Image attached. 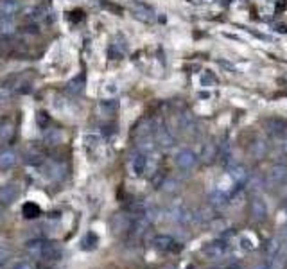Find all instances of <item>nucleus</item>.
<instances>
[{"label": "nucleus", "instance_id": "20e7f679", "mask_svg": "<svg viewBox=\"0 0 287 269\" xmlns=\"http://www.w3.org/2000/svg\"><path fill=\"white\" fill-rule=\"evenodd\" d=\"M45 170H47V176L52 180V182H61L65 176H67V165L59 160H51L45 165Z\"/></svg>", "mask_w": 287, "mask_h": 269}, {"label": "nucleus", "instance_id": "5701e85b", "mask_svg": "<svg viewBox=\"0 0 287 269\" xmlns=\"http://www.w3.org/2000/svg\"><path fill=\"white\" fill-rule=\"evenodd\" d=\"M15 31H17V24L13 18H0V36L9 38L15 34Z\"/></svg>", "mask_w": 287, "mask_h": 269}, {"label": "nucleus", "instance_id": "1a4fd4ad", "mask_svg": "<svg viewBox=\"0 0 287 269\" xmlns=\"http://www.w3.org/2000/svg\"><path fill=\"white\" fill-rule=\"evenodd\" d=\"M22 9L20 0H0V18H15Z\"/></svg>", "mask_w": 287, "mask_h": 269}, {"label": "nucleus", "instance_id": "6ab92c4d", "mask_svg": "<svg viewBox=\"0 0 287 269\" xmlns=\"http://www.w3.org/2000/svg\"><path fill=\"white\" fill-rule=\"evenodd\" d=\"M84 86H86V77H84V74H79V76L74 77L72 81H68L67 92L70 95H79L83 90H84Z\"/></svg>", "mask_w": 287, "mask_h": 269}, {"label": "nucleus", "instance_id": "0eeeda50", "mask_svg": "<svg viewBox=\"0 0 287 269\" xmlns=\"http://www.w3.org/2000/svg\"><path fill=\"white\" fill-rule=\"evenodd\" d=\"M129 167H131V172L135 176H142L147 170V154L136 151L129 160Z\"/></svg>", "mask_w": 287, "mask_h": 269}, {"label": "nucleus", "instance_id": "79ce46f5", "mask_svg": "<svg viewBox=\"0 0 287 269\" xmlns=\"http://www.w3.org/2000/svg\"><path fill=\"white\" fill-rule=\"evenodd\" d=\"M160 269H176L174 266H170V264H167V266H164V268H160Z\"/></svg>", "mask_w": 287, "mask_h": 269}, {"label": "nucleus", "instance_id": "4be33fe9", "mask_svg": "<svg viewBox=\"0 0 287 269\" xmlns=\"http://www.w3.org/2000/svg\"><path fill=\"white\" fill-rule=\"evenodd\" d=\"M156 140H152L151 136H144V138H138V146H136V149L140 152H144V154H152L154 152V149H156Z\"/></svg>", "mask_w": 287, "mask_h": 269}, {"label": "nucleus", "instance_id": "c85d7f7f", "mask_svg": "<svg viewBox=\"0 0 287 269\" xmlns=\"http://www.w3.org/2000/svg\"><path fill=\"white\" fill-rule=\"evenodd\" d=\"M95 244H97V235L92 234V232L84 235V237H83V240H81V248H83V250H94Z\"/></svg>", "mask_w": 287, "mask_h": 269}, {"label": "nucleus", "instance_id": "a211bd4d", "mask_svg": "<svg viewBox=\"0 0 287 269\" xmlns=\"http://www.w3.org/2000/svg\"><path fill=\"white\" fill-rule=\"evenodd\" d=\"M15 122L13 120H2L0 122V144H7L11 142V138L15 136Z\"/></svg>", "mask_w": 287, "mask_h": 269}, {"label": "nucleus", "instance_id": "72a5a7b5", "mask_svg": "<svg viewBox=\"0 0 287 269\" xmlns=\"http://www.w3.org/2000/svg\"><path fill=\"white\" fill-rule=\"evenodd\" d=\"M210 228L214 230V232H224V230H226V221H224V219H212Z\"/></svg>", "mask_w": 287, "mask_h": 269}, {"label": "nucleus", "instance_id": "2f4dec72", "mask_svg": "<svg viewBox=\"0 0 287 269\" xmlns=\"http://www.w3.org/2000/svg\"><path fill=\"white\" fill-rule=\"evenodd\" d=\"M133 13H135V17L138 18V20H144V22H147V20H151V15H149V9H147V7H135V9H133Z\"/></svg>", "mask_w": 287, "mask_h": 269}, {"label": "nucleus", "instance_id": "bb28decb", "mask_svg": "<svg viewBox=\"0 0 287 269\" xmlns=\"http://www.w3.org/2000/svg\"><path fill=\"white\" fill-rule=\"evenodd\" d=\"M268 149H270V147H268V142H266V140H257L252 146V154L257 160H262V158H266Z\"/></svg>", "mask_w": 287, "mask_h": 269}, {"label": "nucleus", "instance_id": "f257e3e1", "mask_svg": "<svg viewBox=\"0 0 287 269\" xmlns=\"http://www.w3.org/2000/svg\"><path fill=\"white\" fill-rule=\"evenodd\" d=\"M287 180V167L286 165H273L266 176V187L268 188H275V187H280L282 183Z\"/></svg>", "mask_w": 287, "mask_h": 269}, {"label": "nucleus", "instance_id": "2eb2a0df", "mask_svg": "<svg viewBox=\"0 0 287 269\" xmlns=\"http://www.w3.org/2000/svg\"><path fill=\"white\" fill-rule=\"evenodd\" d=\"M152 244L158 252H172L176 248V240L170 235H158V237H154Z\"/></svg>", "mask_w": 287, "mask_h": 269}, {"label": "nucleus", "instance_id": "c03bdc74", "mask_svg": "<svg viewBox=\"0 0 287 269\" xmlns=\"http://www.w3.org/2000/svg\"><path fill=\"white\" fill-rule=\"evenodd\" d=\"M284 253H286V258H287V246H286V250H284Z\"/></svg>", "mask_w": 287, "mask_h": 269}, {"label": "nucleus", "instance_id": "f8f14e48", "mask_svg": "<svg viewBox=\"0 0 287 269\" xmlns=\"http://www.w3.org/2000/svg\"><path fill=\"white\" fill-rule=\"evenodd\" d=\"M228 174H230V178L234 180V183H237V185H246L248 178H250V170H248L244 165L237 164L230 167Z\"/></svg>", "mask_w": 287, "mask_h": 269}, {"label": "nucleus", "instance_id": "c9c22d12", "mask_svg": "<svg viewBox=\"0 0 287 269\" xmlns=\"http://www.w3.org/2000/svg\"><path fill=\"white\" fill-rule=\"evenodd\" d=\"M99 144V136L97 134H86L84 136V146L86 147H95Z\"/></svg>", "mask_w": 287, "mask_h": 269}, {"label": "nucleus", "instance_id": "412c9836", "mask_svg": "<svg viewBox=\"0 0 287 269\" xmlns=\"http://www.w3.org/2000/svg\"><path fill=\"white\" fill-rule=\"evenodd\" d=\"M99 110L104 117H113L118 110V102L115 99H108V101H101L99 102Z\"/></svg>", "mask_w": 287, "mask_h": 269}, {"label": "nucleus", "instance_id": "7c9ffc66", "mask_svg": "<svg viewBox=\"0 0 287 269\" xmlns=\"http://www.w3.org/2000/svg\"><path fill=\"white\" fill-rule=\"evenodd\" d=\"M41 212L40 208L34 205V203H27V205H24V216L27 217V219H33V217H38Z\"/></svg>", "mask_w": 287, "mask_h": 269}, {"label": "nucleus", "instance_id": "393cba45", "mask_svg": "<svg viewBox=\"0 0 287 269\" xmlns=\"http://www.w3.org/2000/svg\"><path fill=\"white\" fill-rule=\"evenodd\" d=\"M248 190L252 194H257L258 190H262V185H266V180H262V176L260 174H250V178H248Z\"/></svg>", "mask_w": 287, "mask_h": 269}, {"label": "nucleus", "instance_id": "ddd939ff", "mask_svg": "<svg viewBox=\"0 0 287 269\" xmlns=\"http://www.w3.org/2000/svg\"><path fill=\"white\" fill-rule=\"evenodd\" d=\"M203 253H205L206 257L212 258V260H217V258L224 257V253H226V244L224 242H208V244L203 248Z\"/></svg>", "mask_w": 287, "mask_h": 269}, {"label": "nucleus", "instance_id": "c756f323", "mask_svg": "<svg viewBox=\"0 0 287 269\" xmlns=\"http://www.w3.org/2000/svg\"><path fill=\"white\" fill-rule=\"evenodd\" d=\"M266 250H268V255L270 257H276L278 253L282 252V246H280V239H271L266 246Z\"/></svg>", "mask_w": 287, "mask_h": 269}, {"label": "nucleus", "instance_id": "aec40b11", "mask_svg": "<svg viewBox=\"0 0 287 269\" xmlns=\"http://www.w3.org/2000/svg\"><path fill=\"white\" fill-rule=\"evenodd\" d=\"M17 94V88L15 84H9V83H4V84H0V104H7V102H11L13 97Z\"/></svg>", "mask_w": 287, "mask_h": 269}, {"label": "nucleus", "instance_id": "9b49d317", "mask_svg": "<svg viewBox=\"0 0 287 269\" xmlns=\"http://www.w3.org/2000/svg\"><path fill=\"white\" fill-rule=\"evenodd\" d=\"M131 224H133V219L129 216H126V214L113 216V219H112L113 234H124V232H128V230H131Z\"/></svg>", "mask_w": 287, "mask_h": 269}, {"label": "nucleus", "instance_id": "cd10ccee", "mask_svg": "<svg viewBox=\"0 0 287 269\" xmlns=\"http://www.w3.org/2000/svg\"><path fill=\"white\" fill-rule=\"evenodd\" d=\"M59 257H61V248L58 244H54V242H47V246H45V257L43 258L58 260Z\"/></svg>", "mask_w": 287, "mask_h": 269}, {"label": "nucleus", "instance_id": "58836bf2", "mask_svg": "<svg viewBox=\"0 0 287 269\" xmlns=\"http://www.w3.org/2000/svg\"><path fill=\"white\" fill-rule=\"evenodd\" d=\"M278 237H280V240H286L287 242V224H284L280 228V234H278Z\"/></svg>", "mask_w": 287, "mask_h": 269}, {"label": "nucleus", "instance_id": "f03ea898", "mask_svg": "<svg viewBox=\"0 0 287 269\" xmlns=\"http://www.w3.org/2000/svg\"><path fill=\"white\" fill-rule=\"evenodd\" d=\"M174 164L183 170H190L198 164V154L194 151H190V149H182L174 156Z\"/></svg>", "mask_w": 287, "mask_h": 269}, {"label": "nucleus", "instance_id": "423d86ee", "mask_svg": "<svg viewBox=\"0 0 287 269\" xmlns=\"http://www.w3.org/2000/svg\"><path fill=\"white\" fill-rule=\"evenodd\" d=\"M45 246H47L45 240L33 239L25 244V252L29 253L31 258H34V260H41V258L45 257Z\"/></svg>", "mask_w": 287, "mask_h": 269}, {"label": "nucleus", "instance_id": "ea45409f", "mask_svg": "<svg viewBox=\"0 0 287 269\" xmlns=\"http://www.w3.org/2000/svg\"><path fill=\"white\" fill-rule=\"evenodd\" d=\"M240 242H242V248H252V242H250V239H240Z\"/></svg>", "mask_w": 287, "mask_h": 269}, {"label": "nucleus", "instance_id": "f3484780", "mask_svg": "<svg viewBox=\"0 0 287 269\" xmlns=\"http://www.w3.org/2000/svg\"><path fill=\"white\" fill-rule=\"evenodd\" d=\"M149 226H151V221L146 216H136L133 219V224H131V232H133L135 237H140V235L146 234Z\"/></svg>", "mask_w": 287, "mask_h": 269}, {"label": "nucleus", "instance_id": "37998d69", "mask_svg": "<svg viewBox=\"0 0 287 269\" xmlns=\"http://www.w3.org/2000/svg\"><path fill=\"white\" fill-rule=\"evenodd\" d=\"M284 152L287 154V140H286V144H284Z\"/></svg>", "mask_w": 287, "mask_h": 269}, {"label": "nucleus", "instance_id": "6e6552de", "mask_svg": "<svg viewBox=\"0 0 287 269\" xmlns=\"http://www.w3.org/2000/svg\"><path fill=\"white\" fill-rule=\"evenodd\" d=\"M154 140L158 144L160 147H164V149H170V147L174 146V136L170 134V131L164 126H158V128H154Z\"/></svg>", "mask_w": 287, "mask_h": 269}, {"label": "nucleus", "instance_id": "a19ab883", "mask_svg": "<svg viewBox=\"0 0 287 269\" xmlns=\"http://www.w3.org/2000/svg\"><path fill=\"white\" fill-rule=\"evenodd\" d=\"M257 269H268V264H258Z\"/></svg>", "mask_w": 287, "mask_h": 269}, {"label": "nucleus", "instance_id": "dca6fc26", "mask_svg": "<svg viewBox=\"0 0 287 269\" xmlns=\"http://www.w3.org/2000/svg\"><path fill=\"white\" fill-rule=\"evenodd\" d=\"M268 131L273 136L280 138V136H284L287 133V122L282 120V118H271V120H268Z\"/></svg>", "mask_w": 287, "mask_h": 269}, {"label": "nucleus", "instance_id": "4468645a", "mask_svg": "<svg viewBox=\"0 0 287 269\" xmlns=\"http://www.w3.org/2000/svg\"><path fill=\"white\" fill-rule=\"evenodd\" d=\"M63 140H65V134L61 129L45 128V131H43V142H45L47 146H59Z\"/></svg>", "mask_w": 287, "mask_h": 269}, {"label": "nucleus", "instance_id": "4c0bfd02", "mask_svg": "<svg viewBox=\"0 0 287 269\" xmlns=\"http://www.w3.org/2000/svg\"><path fill=\"white\" fill-rule=\"evenodd\" d=\"M45 113H38V124L40 126H47L49 124V117H43Z\"/></svg>", "mask_w": 287, "mask_h": 269}, {"label": "nucleus", "instance_id": "39448f33", "mask_svg": "<svg viewBox=\"0 0 287 269\" xmlns=\"http://www.w3.org/2000/svg\"><path fill=\"white\" fill-rule=\"evenodd\" d=\"M20 196V187H18L17 183H7L4 187L0 188V203L2 205H11L15 203Z\"/></svg>", "mask_w": 287, "mask_h": 269}, {"label": "nucleus", "instance_id": "a878e982", "mask_svg": "<svg viewBox=\"0 0 287 269\" xmlns=\"http://www.w3.org/2000/svg\"><path fill=\"white\" fill-rule=\"evenodd\" d=\"M160 188H162V192H165V194H176V192H180L182 183L178 182L176 178H165Z\"/></svg>", "mask_w": 287, "mask_h": 269}, {"label": "nucleus", "instance_id": "9d476101", "mask_svg": "<svg viewBox=\"0 0 287 269\" xmlns=\"http://www.w3.org/2000/svg\"><path fill=\"white\" fill-rule=\"evenodd\" d=\"M18 162H20V156H18L17 151H13V149H4V151H0V170L13 169Z\"/></svg>", "mask_w": 287, "mask_h": 269}, {"label": "nucleus", "instance_id": "b1692460", "mask_svg": "<svg viewBox=\"0 0 287 269\" xmlns=\"http://www.w3.org/2000/svg\"><path fill=\"white\" fill-rule=\"evenodd\" d=\"M210 205L216 208V210H224L226 206H228V198H226V194L224 192H214L210 196Z\"/></svg>", "mask_w": 287, "mask_h": 269}, {"label": "nucleus", "instance_id": "e433bc0d", "mask_svg": "<svg viewBox=\"0 0 287 269\" xmlns=\"http://www.w3.org/2000/svg\"><path fill=\"white\" fill-rule=\"evenodd\" d=\"M13 269H36V268L33 266V262H29V260H22V262L15 264V268Z\"/></svg>", "mask_w": 287, "mask_h": 269}, {"label": "nucleus", "instance_id": "473e14b6", "mask_svg": "<svg viewBox=\"0 0 287 269\" xmlns=\"http://www.w3.org/2000/svg\"><path fill=\"white\" fill-rule=\"evenodd\" d=\"M9 258H11V250H9L7 246L0 244V268H2Z\"/></svg>", "mask_w": 287, "mask_h": 269}, {"label": "nucleus", "instance_id": "7ed1b4c3", "mask_svg": "<svg viewBox=\"0 0 287 269\" xmlns=\"http://www.w3.org/2000/svg\"><path fill=\"white\" fill-rule=\"evenodd\" d=\"M250 212H252V219L257 222H262L268 217V205L260 196H253L252 203H250Z\"/></svg>", "mask_w": 287, "mask_h": 269}, {"label": "nucleus", "instance_id": "f704fd0d", "mask_svg": "<svg viewBox=\"0 0 287 269\" xmlns=\"http://www.w3.org/2000/svg\"><path fill=\"white\" fill-rule=\"evenodd\" d=\"M203 158H206V162H210L212 158H216V147L208 144L206 149H203Z\"/></svg>", "mask_w": 287, "mask_h": 269}]
</instances>
